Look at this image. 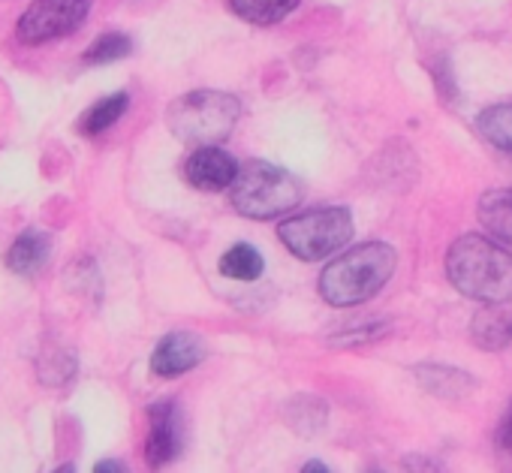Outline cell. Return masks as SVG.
<instances>
[{
  "label": "cell",
  "instance_id": "cell-9",
  "mask_svg": "<svg viewBox=\"0 0 512 473\" xmlns=\"http://www.w3.org/2000/svg\"><path fill=\"white\" fill-rule=\"evenodd\" d=\"M205 359V344L199 335L190 332H172L166 338H160V344L151 353V371L163 380L181 377L187 371H193L199 362Z\"/></svg>",
  "mask_w": 512,
  "mask_h": 473
},
{
  "label": "cell",
  "instance_id": "cell-3",
  "mask_svg": "<svg viewBox=\"0 0 512 473\" xmlns=\"http://www.w3.org/2000/svg\"><path fill=\"white\" fill-rule=\"evenodd\" d=\"M229 202L241 217L272 220L302 202V184L275 163L250 160L238 166V175L229 187Z\"/></svg>",
  "mask_w": 512,
  "mask_h": 473
},
{
  "label": "cell",
  "instance_id": "cell-1",
  "mask_svg": "<svg viewBox=\"0 0 512 473\" xmlns=\"http://www.w3.org/2000/svg\"><path fill=\"white\" fill-rule=\"evenodd\" d=\"M446 278L467 299L485 305L512 302V254L482 235H464L449 248Z\"/></svg>",
  "mask_w": 512,
  "mask_h": 473
},
{
  "label": "cell",
  "instance_id": "cell-14",
  "mask_svg": "<svg viewBox=\"0 0 512 473\" xmlns=\"http://www.w3.org/2000/svg\"><path fill=\"white\" fill-rule=\"evenodd\" d=\"M130 109V94L127 91H118V94H109L103 100H97L82 118H79V133L85 136H100L106 133L109 127H115Z\"/></svg>",
  "mask_w": 512,
  "mask_h": 473
},
{
  "label": "cell",
  "instance_id": "cell-19",
  "mask_svg": "<svg viewBox=\"0 0 512 473\" xmlns=\"http://www.w3.org/2000/svg\"><path fill=\"white\" fill-rule=\"evenodd\" d=\"M94 470H97V473H121V470H124V464H121V461H112V458H109V461H100V464H97Z\"/></svg>",
  "mask_w": 512,
  "mask_h": 473
},
{
  "label": "cell",
  "instance_id": "cell-13",
  "mask_svg": "<svg viewBox=\"0 0 512 473\" xmlns=\"http://www.w3.org/2000/svg\"><path fill=\"white\" fill-rule=\"evenodd\" d=\"M296 7H299V0H229V10L241 22L260 25V28L284 22Z\"/></svg>",
  "mask_w": 512,
  "mask_h": 473
},
{
  "label": "cell",
  "instance_id": "cell-15",
  "mask_svg": "<svg viewBox=\"0 0 512 473\" xmlns=\"http://www.w3.org/2000/svg\"><path fill=\"white\" fill-rule=\"evenodd\" d=\"M416 377L428 392H434L440 398H461L464 392L473 389V377H467L464 371L449 368V365L446 368L443 365H419Z\"/></svg>",
  "mask_w": 512,
  "mask_h": 473
},
{
  "label": "cell",
  "instance_id": "cell-18",
  "mask_svg": "<svg viewBox=\"0 0 512 473\" xmlns=\"http://www.w3.org/2000/svg\"><path fill=\"white\" fill-rule=\"evenodd\" d=\"M133 52V40L121 31H106L100 34L82 55V61L88 67H106V64H115L121 58H127Z\"/></svg>",
  "mask_w": 512,
  "mask_h": 473
},
{
  "label": "cell",
  "instance_id": "cell-12",
  "mask_svg": "<svg viewBox=\"0 0 512 473\" xmlns=\"http://www.w3.org/2000/svg\"><path fill=\"white\" fill-rule=\"evenodd\" d=\"M473 338L485 350H503L512 344V311L491 305L473 317Z\"/></svg>",
  "mask_w": 512,
  "mask_h": 473
},
{
  "label": "cell",
  "instance_id": "cell-10",
  "mask_svg": "<svg viewBox=\"0 0 512 473\" xmlns=\"http://www.w3.org/2000/svg\"><path fill=\"white\" fill-rule=\"evenodd\" d=\"M52 257V239L43 229H25L7 251V269L16 275H37Z\"/></svg>",
  "mask_w": 512,
  "mask_h": 473
},
{
  "label": "cell",
  "instance_id": "cell-17",
  "mask_svg": "<svg viewBox=\"0 0 512 473\" xmlns=\"http://www.w3.org/2000/svg\"><path fill=\"white\" fill-rule=\"evenodd\" d=\"M476 127L485 136V142L512 154V103H500V106L485 109L476 118Z\"/></svg>",
  "mask_w": 512,
  "mask_h": 473
},
{
  "label": "cell",
  "instance_id": "cell-2",
  "mask_svg": "<svg viewBox=\"0 0 512 473\" xmlns=\"http://www.w3.org/2000/svg\"><path fill=\"white\" fill-rule=\"evenodd\" d=\"M395 248L386 242H368L350 248L326 266L320 275V296L335 308H353L377 296L395 272Z\"/></svg>",
  "mask_w": 512,
  "mask_h": 473
},
{
  "label": "cell",
  "instance_id": "cell-20",
  "mask_svg": "<svg viewBox=\"0 0 512 473\" xmlns=\"http://www.w3.org/2000/svg\"><path fill=\"white\" fill-rule=\"evenodd\" d=\"M500 440H503V446L512 452V410H509V416H506V422H503V434H500Z\"/></svg>",
  "mask_w": 512,
  "mask_h": 473
},
{
  "label": "cell",
  "instance_id": "cell-7",
  "mask_svg": "<svg viewBox=\"0 0 512 473\" xmlns=\"http://www.w3.org/2000/svg\"><path fill=\"white\" fill-rule=\"evenodd\" d=\"M184 449V413L175 401H157L148 407L145 458L151 467L172 464Z\"/></svg>",
  "mask_w": 512,
  "mask_h": 473
},
{
  "label": "cell",
  "instance_id": "cell-21",
  "mask_svg": "<svg viewBox=\"0 0 512 473\" xmlns=\"http://www.w3.org/2000/svg\"><path fill=\"white\" fill-rule=\"evenodd\" d=\"M305 470H326V464H320V461H311V464H305Z\"/></svg>",
  "mask_w": 512,
  "mask_h": 473
},
{
  "label": "cell",
  "instance_id": "cell-8",
  "mask_svg": "<svg viewBox=\"0 0 512 473\" xmlns=\"http://www.w3.org/2000/svg\"><path fill=\"white\" fill-rule=\"evenodd\" d=\"M238 175V160L226 151H220L217 145H202L196 148L187 163H184V178L190 187L205 190V193H217L232 187Z\"/></svg>",
  "mask_w": 512,
  "mask_h": 473
},
{
  "label": "cell",
  "instance_id": "cell-16",
  "mask_svg": "<svg viewBox=\"0 0 512 473\" xmlns=\"http://www.w3.org/2000/svg\"><path fill=\"white\" fill-rule=\"evenodd\" d=\"M266 272V260L263 254L250 248V245H232L223 257H220V275L232 278V281H256Z\"/></svg>",
  "mask_w": 512,
  "mask_h": 473
},
{
  "label": "cell",
  "instance_id": "cell-11",
  "mask_svg": "<svg viewBox=\"0 0 512 473\" xmlns=\"http://www.w3.org/2000/svg\"><path fill=\"white\" fill-rule=\"evenodd\" d=\"M479 223L494 242L512 245V187L491 190L479 199Z\"/></svg>",
  "mask_w": 512,
  "mask_h": 473
},
{
  "label": "cell",
  "instance_id": "cell-6",
  "mask_svg": "<svg viewBox=\"0 0 512 473\" xmlns=\"http://www.w3.org/2000/svg\"><path fill=\"white\" fill-rule=\"evenodd\" d=\"M91 4L94 0H34L16 25V37L25 46L55 43L85 25Z\"/></svg>",
  "mask_w": 512,
  "mask_h": 473
},
{
  "label": "cell",
  "instance_id": "cell-5",
  "mask_svg": "<svg viewBox=\"0 0 512 473\" xmlns=\"http://www.w3.org/2000/svg\"><path fill=\"white\" fill-rule=\"evenodd\" d=\"M278 239L305 263H320L338 254L353 239V214L341 205L311 208L278 226Z\"/></svg>",
  "mask_w": 512,
  "mask_h": 473
},
{
  "label": "cell",
  "instance_id": "cell-4",
  "mask_svg": "<svg viewBox=\"0 0 512 473\" xmlns=\"http://www.w3.org/2000/svg\"><path fill=\"white\" fill-rule=\"evenodd\" d=\"M241 118V100L226 91H190L166 112V127L184 145H220Z\"/></svg>",
  "mask_w": 512,
  "mask_h": 473
}]
</instances>
